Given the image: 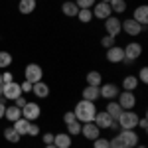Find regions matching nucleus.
<instances>
[{
  "label": "nucleus",
  "mask_w": 148,
  "mask_h": 148,
  "mask_svg": "<svg viewBox=\"0 0 148 148\" xmlns=\"http://www.w3.org/2000/svg\"><path fill=\"white\" fill-rule=\"evenodd\" d=\"M97 111H99L97 105L93 101H85V99L77 101V105L73 107V114H75V119H77L79 123H93Z\"/></svg>",
  "instance_id": "f257e3e1"
},
{
  "label": "nucleus",
  "mask_w": 148,
  "mask_h": 148,
  "mask_svg": "<svg viewBox=\"0 0 148 148\" xmlns=\"http://www.w3.org/2000/svg\"><path fill=\"white\" fill-rule=\"evenodd\" d=\"M138 116L134 111H123L121 116L116 119V123H119V128L121 130H136V125H138Z\"/></svg>",
  "instance_id": "f03ea898"
},
{
  "label": "nucleus",
  "mask_w": 148,
  "mask_h": 148,
  "mask_svg": "<svg viewBox=\"0 0 148 148\" xmlns=\"http://www.w3.org/2000/svg\"><path fill=\"white\" fill-rule=\"evenodd\" d=\"M123 49H125V61L123 63H126V65L134 63L142 56V44H138V42H128L126 46H123Z\"/></svg>",
  "instance_id": "7ed1b4c3"
},
{
  "label": "nucleus",
  "mask_w": 148,
  "mask_h": 148,
  "mask_svg": "<svg viewBox=\"0 0 148 148\" xmlns=\"http://www.w3.org/2000/svg\"><path fill=\"white\" fill-rule=\"evenodd\" d=\"M121 30H123L126 36H130V38H138L142 32H146V26H140V24H138L136 20H132V18H125V20H121Z\"/></svg>",
  "instance_id": "20e7f679"
},
{
  "label": "nucleus",
  "mask_w": 148,
  "mask_h": 148,
  "mask_svg": "<svg viewBox=\"0 0 148 148\" xmlns=\"http://www.w3.org/2000/svg\"><path fill=\"white\" fill-rule=\"evenodd\" d=\"M24 79L30 83H38L44 79V67L40 63H28L24 67Z\"/></svg>",
  "instance_id": "39448f33"
},
{
  "label": "nucleus",
  "mask_w": 148,
  "mask_h": 148,
  "mask_svg": "<svg viewBox=\"0 0 148 148\" xmlns=\"http://www.w3.org/2000/svg\"><path fill=\"white\" fill-rule=\"evenodd\" d=\"M116 103L121 105L123 111H134V107H136V95H134V91H121L119 97H116Z\"/></svg>",
  "instance_id": "423d86ee"
},
{
  "label": "nucleus",
  "mask_w": 148,
  "mask_h": 148,
  "mask_svg": "<svg viewBox=\"0 0 148 148\" xmlns=\"http://www.w3.org/2000/svg\"><path fill=\"white\" fill-rule=\"evenodd\" d=\"M22 116L26 119V121L34 123V121H38V119L42 116V107H40L36 101H28L22 107Z\"/></svg>",
  "instance_id": "0eeeda50"
},
{
  "label": "nucleus",
  "mask_w": 148,
  "mask_h": 148,
  "mask_svg": "<svg viewBox=\"0 0 148 148\" xmlns=\"http://www.w3.org/2000/svg\"><path fill=\"white\" fill-rule=\"evenodd\" d=\"M119 93H121V87L116 83H103L99 87V97L105 101H116Z\"/></svg>",
  "instance_id": "6e6552de"
},
{
  "label": "nucleus",
  "mask_w": 148,
  "mask_h": 148,
  "mask_svg": "<svg viewBox=\"0 0 148 148\" xmlns=\"http://www.w3.org/2000/svg\"><path fill=\"white\" fill-rule=\"evenodd\" d=\"M22 95V89H20V83H16V81H12V83H4L2 85V99H6V101H16L18 97Z\"/></svg>",
  "instance_id": "1a4fd4ad"
},
{
  "label": "nucleus",
  "mask_w": 148,
  "mask_h": 148,
  "mask_svg": "<svg viewBox=\"0 0 148 148\" xmlns=\"http://www.w3.org/2000/svg\"><path fill=\"white\" fill-rule=\"evenodd\" d=\"M93 12V18H97V20H107L109 16H113V12H111V6H109V2H95V6L91 8Z\"/></svg>",
  "instance_id": "9d476101"
},
{
  "label": "nucleus",
  "mask_w": 148,
  "mask_h": 148,
  "mask_svg": "<svg viewBox=\"0 0 148 148\" xmlns=\"http://www.w3.org/2000/svg\"><path fill=\"white\" fill-rule=\"evenodd\" d=\"M121 32H123V30H121V18L114 16V14H113V16H109V18L105 20V34L116 38Z\"/></svg>",
  "instance_id": "9b49d317"
},
{
  "label": "nucleus",
  "mask_w": 148,
  "mask_h": 148,
  "mask_svg": "<svg viewBox=\"0 0 148 148\" xmlns=\"http://www.w3.org/2000/svg\"><path fill=\"white\" fill-rule=\"evenodd\" d=\"M81 136L93 142L95 138L101 136V128L95 125V123H81Z\"/></svg>",
  "instance_id": "f8f14e48"
},
{
  "label": "nucleus",
  "mask_w": 148,
  "mask_h": 148,
  "mask_svg": "<svg viewBox=\"0 0 148 148\" xmlns=\"http://www.w3.org/2000/svg\"><path fill=\"white\" fill-rule=\"evenodd\" d=\"M119 136L126 148H136L140 144V136L136 134V130H119Z\"/></svg>",
  "instance_id": "ddd939ff"
},
{
  "label": "nucleus",
  "mask_w": 148,
  "mask_h": 148,
  "mask_svg": "<svg viewBox=\"0 0 148 148\" xmlns=\"http://www.w3.org/2000/svg\"><path fill=\"white\" fill-rule=\"evenodd\" d=\"M105 57L109 63H123L125 61V49H123V46H113L107 49Z\"/></svg>",
  "instance_id": "4468645a"
},
{
  "label": "nucleus",
  "mask_w": 148,
  "mask_h": 148,
  "mask_svg": "<svg viewBox=\"0 0 148 148\" xmlns=\"http://www.w3.org/2000/svg\"><path fill=\"white\" fill-rule=\"evenodd\" d=\"M93 123L99 126L101 130H109V128H111V125H113L114 121L111 119V114L107 113V111H97L95 119H93Z\"/></svg>",
  "instance_id": "2eb2a0df"
},
{
  "label": "nucleus",
  "mask_w": 148,
  "mask_h": 148,
  "mask_svg": "<svg viewBox=\"0 0 148 148\" xmlns=\"http://www.w3.org/2000/svg\"><path fill=\"white\" fill-rule=\"evenodd\" d=\"M130 18H132V20H136L140 26H148V6H146V4H140V6H136Z\"/></svg>",
  "instance_id": "dca6fc26"
},
{
  "label": "nucleus",
  "mask_w": 148,
  "mask_h": 148,
  "mask_svg": "<svg viewBox=\"0 0 148 148\" xmlns=\"http://www.w3.org/2000/svg\"><path fill=\"white\" fill-rule=\"evenodd\" d=\"M32 93H34L38 99H47L49 97V93H51V89H49V85H47L46 81H38V83H34L32 85Z\"/></svg>",
  "instance_id": "f3484780"
},
{
  "label": "nucleus",
  "mask_w": 148,
  "mask_h": 148,
  "mask_svg": "<svg viewBox=\"0 0 148 148\" xmlns=\"http://www.w3.org/2000/svg\"><path fill=\"white\" fill-rule=\"evenodd\" d=\"M53 144L57 148H71L73 136H69L67 132H57V134H53Z\"/></svg>",
  "instance_id": "a211bd4d"
},
{
  "label": "nucleus",
  "mask_w": 148,
  "mask_h": 148,
  "mask_svg": "<svg viewBox=\"0 0 148 148\" xmlns=\"http://www.w3.org/2000/svg\"><path fill=\"white\" fill-rule=\"evenodd\" d=\"M81 99H85V101H97V99H101L99 97V87H93V85H85L83 87V91H81Z\"/></svg>",
  "instance_id": "6ab92c4d"
},
{
  "label": "nucleus",
  "mask_w": 148,
  "mask_h": 148,
  "mask_svg": "<svg viewBox=\"0 0 148 148\" xmlns=\"http://www.w3.org/2000/svg\"><path fill=\"white\" fill-rule=\"evenodd\" d=\"M61 12H63V16H67V18H77V4L73 2V0H65L63 4H61Z\"/></svg>",
  "instance_id": "aec40b11"
},
{
  "label": "nucleus",
  "mask_w": 148,
  "mask_h": 148,
  "mask_svg": "<svg viewBox=\"0 0 148 148\" xmlns=\"http://www.w3.org/2000/svg\"><path fill=\"white\" fill-rule=\"evenodd\" d=\"M85 81H87V85H93V87H101L103 85V75L97 71V69H91V71H87V75H85Z\"/></svg>",
  "instance_id": "412c9836"
},
{
  "label": "nucleus",
  "mask_w": 148,
  "mask_h": 148,
  "mask_svg": "<svg viewBox=\"0 0 148 148\" xmlns=\"http://www.w3.org/2000/svg\"><path fill=\"white\" fill-rule=\"evenodd\" d=\"M12 126H14V130L20 134V136H28V128H30V121H26L24 116H20L18 121H14L12 123Z\"/></svg>",
  "instance_id": "4be33fe9"
},
{
  "label": "nucleus",
  "mask_w": 148,
  "mask_h": 148,
  "mask_svg": "<svg viewBox=\"0 0 148 148\" xmlns=\"http://www.w3.org/2000/svg\"><path fill=\"white\" fill-rule=\"evenodd\" d=\"M36 6H38L36 0H20L18 2V12L24 14V16H28V14H32L36 10Z\"/></svg>",
  "instance_id": "5701e85b"
},
{
  "label": "nucleus",
  "mask_w": 148,
  "mask_h": 148,
  "mask_svg": "<svg viewBox=\"0 0 148 148\" xmlns=\"http://www.w3.org/2000/svg\"><path fill=\"white\" fill-rule=\"evenodd\" d=\"M109 6H111V12H113L114 16H123V14L126 12V8H128L126 0H111Z\"/></svg>",
  "instance_id": "b1692460"
},
{
  "label": "nucleus",
  "mask_w": 148,
  "mask_h": 148,
  "mask_svg": "<svg viewBox=\"0 0 148 148\" xmlns=\"http://www.w3.org/2000/svg\"><path fill=\"white\" fill-rule=\"evenodd\" d=\"M22 116V109H18L16 105H10V107H6V111H4V119L8 121V123H14V121H18Z\"/></svg>",
  "instance_id": "393cba45"
},
{
  "label": "nucleus",
  "mask_w": 148,
  "mask_h": 148,
  "mask_svg": "<svg viewBox=\"0 0 148 148\" xmlns=\"http://www.w3.org/2000/svg\"><path fill=\"white\" fill-rule=\"evenodd\" d=\"M105 111L111 114V119H113V121H116V119L121 116V113H123L121 105H119L116 101H107V107H105Z\"/></svg>",
  "instance_id": "a878e982"
},
{
  "label": "nucleus",
  "mask_w": 148,
  "mask_h": 148,
  "mask_svg": "<svg viewBox=\"0 0 148 148\" xmlns=\"http://www.w3.org/2000/svg\"><path fill=\"white\" fill-rule=\"evenodd\" d=\"M138 79L136 75H126L125 79H123V91H136L138 89Z\"/></svg>",
  "instance_id": "bb28decb"
},
{
  "label": "nucleus",
  "mask_w": 148,
  "mask_h": 148,
  "mask_svg": "<svg viewBox=\"0 0 148 148\" xmlns=\"http://www.w3.org/2000/svg\"><path fill=\"white\" fill-rule=\"evenodd\" d=\"M77 20H79L81 24H91L93 22L91 8H79V12H77Z\"/></svg>",
  "instance_id": "cd10ccee"
},
{
  "label": "nucleus",
  "mask_w": 148,
  "mask_h": 148,
  "mask_svg": "<svg viewBox=\"0 0 148 148\" xmlns=\"http://www.w3.org/2000/svg\"><path fill=\"white\" fill-rule=\"evenodd\" d=\"M4 138H6L8 142H12V144H18L22 136L14 130V126H6V128H4Z\"/></svg>",
  "instance_id": "c85d7f7f"
},
{
  "label": "nucleus",
  "mask_w": 148,
  "mask_h": 148,
  "mask_svg": "<svg viewBox=\"0 0 148 148\" xmlns=\"http://www.w3.org/2000/svg\"><path fill=\"white\" fill-rule=\"evenodd\" d=\"M12 61H14V57H12L10 51H0V69L10 67Z\"/></svg>",
  "instance_id": "c756f323"
},
{
  "label": "nucleus",
  "mask_w": 148,
  "mask_h": 148,
  "mask_svg": "<svg viewBox=\"0 0 148 148\" xmlns=\"http://www.w3.org/2000/svg\"><path fill=\"white\" fill-rule=\"evenodd\" d=\"M65 132H67L69 136H77V134H81V123L79 121H73V123H69V125H65Z\"/></svg>",
  "instance_id": "7c9ffc66"
},
{
  "label": "nucleus",
  "mask_w": 148,
  "mask_h": 148,
  "mask_svg": "<svg viewBox=\"0 0 148 148\" xmlns=\"http://www.w3.org/2000/svg\"><path fill=\"white\" fill-rule=\"evenodd\" d=\"M114 44H116V38H113V36H107V34H105V36L101 38V46L105 47V49H109V47H113Z\"/></svg>",
  "instance_id": "2f4dec72"
},
{
  "label": "nucleus",
  "mask_w": 148,
  "mask_h": 148,
  "mask_svg": "<svg viewBox=\"0 0 148 148\" xmlns=\"http://www.w3.org/2000/svg\"><path fill=\"white\" fill-rule=\"evenodd\" d=\"M136 79H138V83H144V85L148 83V67H146V65H142V67L138 69Z\"/></svg>",
  "instance_id": "473e14b6"
},
{
  "label": "nucleus",
  "mask_w": 148,
  "mask_h": 148,
  "mask_svg": "<svg viewBox=\"0 0 148 148\" xmlns=\"http://www.w3.org/2000/svg\"><path fill=\"white\" fill-rule=\"evenodd\" d=\"M109 148H126V146H125V142L121 140V136L114 134L113 138H109Z\"/></svg>",
  "instance_id": "72a5a7b5"
},
{
  "label": "nucleus",
  "mask_w": 148,
  "mask_h": 148,
  "mask_svg": "<svg viewBox=\"0 0 148 148\" xmlns=\"http://www.w3.org/2000/svg\"><path fill=\"white\" fill-rule=\"evenodd\" d=\"M93 148H109V138H95L93 140Z\"/></svg>",
  "instance_id": "f704fd0d"
},
{
  "label": "nucleus",
  "mask_w": 148,
  "mask_h": 148,
  "mask_svg": "<svg viewBox=\"0 0 148 148\" xmlns=\"http://www.w3.org/2000/svg\"><path fill=\"white\" fill-rule=\"evenodd\" d=\"M77 4V8H93L97 0H73Z\"/></svg>",
  "instance_id": "c9c22d12"
},
{
  "label": "nucleus",
  "mask_w": 148,
  "mask_h": 148,
  "mask_svg": "<svg viewBox=\"0 0 148 148\" xmlns=\"http://www.w3.org/2000/svg\"><path fill=\"white\" fill-rule=\"evenodd\" d=\"M32 85L34 83H30V81L24 79L22 83H20V89H22V95H28V93H32Z\"/></svg>",
  "instance_id": "e433bc0d"
},
{
  "label": "nucleus",
  "mask_w": 148,
  "mask_h": 148,
  "mask_svg": "<svg viewBox=\"0 0 148 148\" xmlns=\"http://www.w3.org/2000/svg\"><path fill=\"white\" fill-rule=\"evenodd\" d=\"M136 128H140L142 132H146V130H148V119H146V114L138 119V125H136Z\"/></svg>",
  "instance_id": "4c0bfd02"
},
{
  "label": "nucleus",
  "mask_w": 148,
  "mask_h": 148,
  "mask_svg": "<svg viewBox=\"0 0 148 148\" xmlns=\"http://www.w3.org/2000/svg\"><path fill=\"white\" fill-rule=\"evenodd\" d=\"M40 134V126L36 123H30V128H28V136H38Z\"/></svg>",
  "instance_id": "58836bf2"
},
{
  "label": "nucleus",
  "mask_w": 148,
  "mask_h": 148,
  "mask_svg": "<svg viewBox=\"0 0 148 148\" xmlns=\"http://www.w3.org/2000/svg\"><path fill=\"white\" fill-rule=\"evenodd\" d=\"M73 121H77L75 114H73V111H65V113H63V123L69 125V123H73Z\"/></svg>",
  "instance_id": "ea45409f"
},
{
  "label": "nucleus",
  "mask_w": 148,
  "mask_h": 148,
  "mask_svg": "<svg viewBox=\"0 0 148 148\" xmlns=\"http://www.w3.org/2000/svg\"><path fill=\"white\" fill-rule=\"evenodd\" d=\"M14 81V73L12 71H4L2 73V83H12Z\"/></svg>",
  "instance_id": "a19ab883"
},
{
  "label": "nucleus",
  "mask_w": 148,
  "mask_h": 148,
  "mask_svg": "<svg viewBox=\"0 0 148 148\" xmlns=\"http://www.w3.org/2000/svg\"><path fill=\"white\" fill-rule=\"evenodd\" d=\"M42 142L44 144H51L53 142V132H44L42 134Z\"/></svg>",
  "instance_id": "79ce46f5"
},
{
  "label": "nucleus",
  "mask_w": 148,
  "mask_h": 148,
  "mask_svg": "<svg viewBox=\"0 0 148 148\" xmlns=\"http://www.w3.org/2000/svg\"><path fill=\"white\" fill-rule=\"evenodd\" d=\"M26 103H28V99H26L24 95H20V97H18V99L14 101V105H16L18 109H22V107H24V105H26Z\"/></svg>",
  "instance_id": "37998d69"
},
{
  "label": "nucleus",
  "mask_w": 148,
  "mask_h": 148,
  "mask_svg": "<svg viewBox=\"0 0 148 148\" xmlns=\"http://www.w3.org/2000/svg\"><path fill=\"white\" fill-rule=\"evenodd\" d=\"M4 111H6V105H4V99L0 101V121L4 119Z\"/></svg>",
  "instance_id": "c03bdc74"
},
{
  "label": "nucleus",
  "mask_w": 148,
  "mask_h": 148,
  "mask_svg": "<svg viewBox=\"0 0 148 148\" xmlns=\"http://www.w3.org/2000/svg\"><path fill=\"white\" fill-rule=\"evenodd\" d=\"M44 148H57V146L53 144V142H51V144H44Z\"/></svg>",
  "instance_id": "a18cd8bd"
},
{
  "label": "nucleus",
  "mask_w": 148,
  "mask_h": 148,
  "mask_svg": "<svg viewBox=\"0 0 148 148\" xmlns=\"http://www.w3.org/2000/svg\"><path fill=\"white\" fill-rule=\"evenodd\" d=\"M2 85H4V83H2V73H0V87H2Z\"/></svg>",
  "instance_id": "49530a36"
},
{
  "label": "nucleus",
  "mask_w": 148,
  "mask_h": 148,
  "mask_svg": "<svg viewBox=\"0 0 148 148\" xmlns=\"http://www.w3.org/2000/svg\"><path fill=\"white\" fill-rule=\"evenodd\" d=\"M136 148H146V146H144V144H138V146Z\"/></svg>",
  "instance_id": "de8ad7c7"
},
{
  "label": "nucleus",
  "mask_w": 148,
  "mask_h": 148,
  "mask_svg": "<svg viewBox=\"0 0 148 148\" xmlns=\"http://www.w3.org/2000/svg\"><path fill=\"white\" fill-rule=\"evenodd\" d=\"M0 101H2V87H0Z\"/></svg>",
  "instance_id": "09e8293b"
},
{
  "label": "nucleus",
  "mask_w": 148,
  "mask_h": 148,
  "mask_svg": "<svg viewBox=\"0 0 148 148\" xmlns=\"http://www.w3.org/2000/svg\"><path fill=\"white\" fill-rule=\"evenodd\" d=\"M99 2H111V0H99Z\"/></svg>",
  "instance_id": "8fccbe9b"
}]
</instances>
